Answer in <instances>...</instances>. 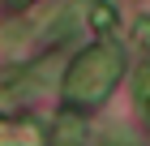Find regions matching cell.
<instances>
[{
	"label": "cell",
	"instance_id": "1",
	"mask_svg": "<svg viewBox=\"0 0 150 146\" xmlns=\"http://www.w3.org/2000/svg\"><path fill=\"white\" fill-rule=\"evenodd\" d=\"M120 69H125V60L112 43L86 47L77 56V65L69 69V78H64V99L69 103H103L107 90L120 78Z\"/></svg>",
	"mask_w": 150,
	"mask_h": 146
},
{
	"label": "cell",
	"instance_id": "2",
	"mask_svg": "<svg viewBox=\"0 0 150 146\" xmlns=\"http://www.w3.org/2000/svg\"><path fill=\"white\" fill-rule=\"evenodd\" d=\"M137 39H142V43H150V22H146V17L137 22Z\"/></svg>",
	"mask_w": 150,
	"mask_h": 146
}]
</instances>
